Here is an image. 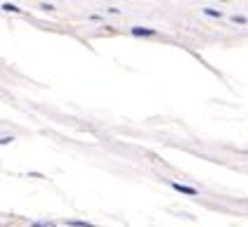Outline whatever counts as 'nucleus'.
<instances>
[{
  "label": "nucleus",
  "instance_id": "obj_1",
  "mask_svg": "<svg viewBox=\"0 0 248 227\" xmlns=\"http://www.w3.org/2000/svg\"><path fill=\"white\" fill-rule=\"evenodd\" d=\"M172 189H175V192H182V194H187V196H196V194H199V192H196L194 187H187V185H180V182H172Z\"/></svg>",
  "mask_w": 248,
  "mask_h": 227
},
{
  "label": "nucleus",
  "instance_id": "obj_2",
  "mask_svg": "<svg viewBox=\"0 0 248 227\" xmlns=\"http://www.w3.org/2000/svg\"><path fill=\"white\" fill-rule=\"evenodd\" d=\"M133 36H137V38H152V36H156V31L154 29H142V26H135L133 29Z\"/></svg>",
  "mask_w": 248,
  "mask_h": 227
},
{
  "label": "nucleus",
  "instance_id": "obj_3",
  "mask_svg": "<svg viewBox=\"0 0 248 227\" xmlns=\"http://www.w3.org/2000/svg\"><path fill=\"white\" fill-rule=\"evenodd\" d=\"M66 225H69V227H97V225L85 223V220H66Z\"/></svg>",
  "mask_w": 248,
  "mask_h": 227
},
{
  "label": "nucleus",
  "instance_id": "obj_4",
  "mask_svg": "<svg viewBox=\"0 0 248 227\" xmlns=\"http://www.w3.org/2000/svg\"><path fill=\"white\" fill-rule=\"evenodd\" d=\"M2 7H5L7 12H19V7H17V5H2Z\"/></svg>",
  "mask_w": 248,
  "mask_h": 227
},
{
  "label": "nucleus",
  "instance_id": "obj_5",
  "mask_svg": "<svg viewBox=\"0 0 248 227\" xmlns=\"http://www.w3.org/2000/svg\"><path fill=\"white\" fill-rule=\"evenodd\" d=\"M206 15H208V17H220V12H217V10H206Z\"/></svg>",
  "mask_w": 248,
  "mask_h": 227
},
{
  "label": "nucleus",
  "instance_id": "obj_6",
  "mask_svg": "<svg viewBox=\"0 0 248 227\" xmlns=\"http://www.w3.org/2000/svg\"><path fill=\"white\" fill-rule=\"evenodd\" d=\"M29 227H57V225H52V223H50V225H45V223H33V225H29Z\"/></svg>",
  "mask_w": 248,
  "mask_h": 227
},
{
  "label": "nucleus",
  "instance_id": "obj_7",
  "mask_svg": "<svg viewBox=\"0 0 248 227\" xmlns=\"http://www.w3.org/2000/svg\"><path fill=\"white\" fill-rule=\"evenodd\" d=\"M7 142H12V137H0V145H7Z\"/></svg>",
  "mask_w": 248,
  "mask_h": 227
}]
</instances>
